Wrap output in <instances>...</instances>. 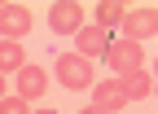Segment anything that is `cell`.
Segmentation results:
<instances>
[{"label": "cell", "mask_w": 158, "mask_h": 114, "mask_svg": "<svg viewBox=\"0 0 158 114\" xmlns=\"http://www.w3.org/2000/svg\"><path fill=\"white\" fill-rule=\"evenodd\" d=\"M57 79L70 92H84V88H92V70H88V62L79 53H62L57 57Z\"/></svg>", "instance_id": "6da1fadb"}, {"label": "cell", "mask_w": 158, "mask_h": 114, "mask_svg": "<svg viewBox=\"0 0 158 114\" xmlns=\"http://www.w3.org/2000/svg\"><path fill=\"white\" fill-rule=\"evenodd\" d=\"M106 62H110V70H118V79H123L127 70H141L145 66V53H141V44H132V40H110Z\"/></svg>", "instance_id": "7a4b0ae2"}, {"label": "cell", "mask_w": 158, "mask_h": 114, "mask_svg": "<svg viewBox=\"0 0 158 114\" xmlns=\"http://www.w3.org/2000/svg\"><path fill=\"white\" fill-rule=\"evenodd\" d=\"M0 35L5 40H22V35H31V9L22 5H0Z\"/></svg>", "instance_id": "3957f363"}, {"label": "cell", "mask_w": 158, "mask_h": 114, "mask_svg": "<svg viewBox=\"0 0 158 114\" xmlns=\"http://www.w3.org/2000/svg\"><path fill=\"white\" fill-rule=\"evenodd\" d=\"M79 22H84V13H79L75 0H57V5L48 9V26H53V35H75Z\"/></svg>", "instance_id": "277c9868"}, {"label": "cell", "mask_w": 158, "mask_h": 114, "mask_svg": "<svg viewBox=\"0 0 158 114\" xmlns=\"http://www.w3.org/2000/svg\"><path fill=\"white\" fill-rule=\"evenodd\" d=\"M154 31H158V18H154V9H136V13H123V40L141 44V40H149Z\"/></svg>", "instance_id": "5b68a950"}, {"label": "cell", "mask_w": 158, "mask_h": 114, "mask_svg": "<svg viewBox=\"0 0 158 114\" xmlns=\"http://www.w3.org/2000/svg\"><path fill=\"white\" fill-rule=\"evenodd\" d=\"M92 105L106 110V114H114V110H123V105H132V101H127V92H123V83H118V79H106V83L92 88Z\"/></svg>", "instance_id": "8992f818"}, {"label": "cell", "mask_w": 158, "mask_h": 114, "mask_svg": "<svg viewBox=\"0 0 158 114\" xmlns=\"http://www.w3.org/2000/svg\"><path fill=\"white\" fill-rule=\"evenodd\" d=\"M75 44H79V57L88 62V57H101V53L110 48V35H106L101 26H79V31H75Z\"/></svg>", "instance_id": "52a82bcc"}, {"label": "cell", "mask_w": 158, "mask_h": 114, "mask_svg": "<svg viewBox=\"0 0 158 114\" xmlns=\"http://www.w3.org/2000/svg\"><path fill=\"white\" fill-rule=\"evenodd\" d=\"M44 88H48V79H44L40 66H22V70H18V92H22V101L27 97H40Z\"/></svg>", "instance_id": "ba28073f"}, {"label": "cell", "mask_w": 158, "mask_h": 114, "mask_svg": "<svg viewBox=\"0 0 158 114\" xmlns=\"http://www.w3.org/2000/svg\"><path fill=\"white\" fill-rule=\"evenodd\" d=\"M118 83H123L127 101H141V97H149V75H145V66H141V70H127Z\"/></svg>", "instance_id": "9c48e42d"}, {"label": "cell", "mask_w": 158, "mask_h": 114, "mask_svg": "<svg viewBox=\"0 0 158 114\" xmlns=\"http://www.w3.org/2000/svg\"><path fill=\"white\" fill-rule=\"evenodd\" d=\"M5 70H22V44L13 40H0V75Z\"/></svg>", "instance_id": "30bf717a"}, {"label": "cell", "mask_w": 158, "mask_h": 114, "mask_svg": "<svg viewBox=\"0 0 158 114\" xmlns=\"http://www.w3.org/2000/svg\"><path fill=\"white\" fill-rule=\"evenodd\" d=\"M114 22H123V5H118V0H101V5H97V26H114Z\"/></svg>", "instance_id": "8fae6325"}, {"label": "cell", "mask_w": 158, "mask_h": 114, "mask_svg": "<svg viewBox=\"0 0 158 114\" xmlns=\"http://www.w3.org/2000/svg\"><path fill=\"white\" fill-rule=\"evenodd\" d=\"M0 114H31L22 97H0Z\"/></svg>", "instance_id": "7c38bea8"}, {"label": "cell", "mask_w": 158, "mask_h": 114, "mask_svg": "<svg viewBox=\"0 0 158 114\" xmlns=\"http://www.w3.org/2000/svg\"><path fill=\"white\" fill-rule=\"evenodd\" d=\"M79 114H106V110H97V105H84V110H79Z\"/></svg>", "instance_id": "4fadbf2b"}, {"label": "cell", "mask_w": 158, "mask_h": 114, "mask_svg": "<svg viewBox=\"0 0 158 114\" xmlns=\"http://www.w3.org/2000/svg\"><path fill=\"white\" fill-rule=\"evenodd\" d=\"M0 97H5V75H0Z\"/></svg>", "instance_id": "5bb4252c"}, {"label": "cell", "mask_w": 158, "mask_h": 114, "mask_svg": "<svg viewBox=\"0 0 158 114\" xmlns=\"http://www.w3.org/2000/svg\"><path fill=\"white\" fill-rule=\"evenodd\" d=\"M35 114H57V110H35Z\"/></svg>", "instance_id": "9a60e30c"}]
</instances>
